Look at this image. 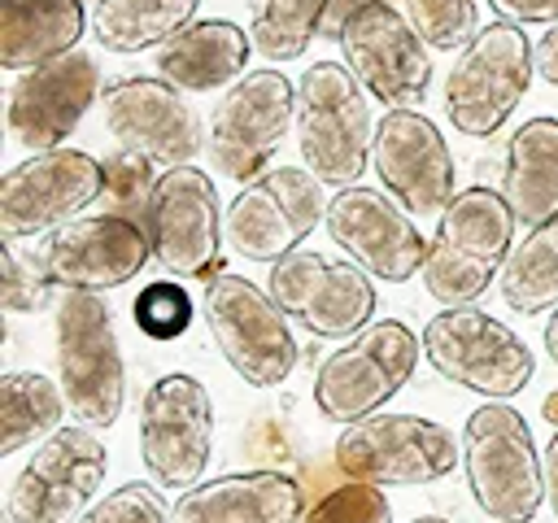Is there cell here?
I'll return each instance as SVG.
<instances>
[{"label":"cell","mask_w":558,"mask_h":523,"mask_svg":"<svg viewBox=\"0 0 558 523\" xmlns=\"http://www.w3.org/2000/svg\"><path fill=\"white\" fill-rule=\"evenodd\" d=\"M96 196H105V166L92 153L65 144L31 153L0 179V231L4 240L57 231Z\"/></svg>","instance_id":"obj_17"},{"label":"cell","mask_w":558,"mask_h":523,"mask_svg":"<svg viewBox=\"0 0 558 523\" xmlns=\"http://www.w3.org/2000/svg\"><path fill=\"white\" fill-rule=\"evenodd\" d=\"M362 4H375V0H331L327 22H323V35H327V39H336V35H340V26H344Z\"/></svg>","instance_id":"obj_39"},{"label":"cell","mask_w":558,"mask_h":523,"mask_svg":"<svg viewBox=\"0 0 558 523\" xmlns=\"http://www.w3.org/2000/svg\"><path fill=\"white\" fill-rule=\"evenodd\" d=\"M327 9L331 0H257L253 26H248L253 48L275 65L305 57V48L323 35Z\"/></svg>","instance_id":"obj_30"},{"label":"cell","mask_w":558,"mask_h":523,"mask_svg":"<svg viewBox=\"0 0 558 523\" xmlns=\"http://www.w3.org/2000/svg\"><path fill=\"white\" fill-rule=\"evenodd\" d=\"M514 209L493 187H462L436 222L427 262L418 270L423 288L440 305H475L488 283H497L514 248Z\"/></svg>","instance_id":"obj_1"},{"label":"cell","mask_w":558,"mask_h":523,"mask_svg":"<svg viewBox=\"0 0 558 523\" xmlns=\"http://www.w3.org/2000/svg\"><path fill=\"white\" fill-rule=\"evenodd\" d=\"M497 17L519 26H558V0H488Z\"/></svg>","instance_id":"obj_37"},{"label":"cell","mask_w":558,"mask_h":523,"mask_svg":"<svg viewBox=\"0 0 558 523\" xmlns=\"http://www.w3.org/2000/svg\"><path fill=\"white\" fill-rule=\"evenodd\" d=\"M57 384L78 423L100 431L122 418L126 362L100 292H65L57 301Z\"/></svg>","instance_id":"obj_5"},{"label":"cell","mask_w":558,"mask_h":523,"mask_svg":"<svg viewBox=\"0 0 558 523\" xmlns=\"http://www.w3.org/2000/svg\"><path fill=\"white\" fill-rule=\"evenodd\" d=\"M423 357L432 370L484 401L519 397L536 375V353L523 336L480 305H445L423 327Z\"/></svg>","instance_id":"obj_4"},{"label":"cell","mask_w":558,"mask_h":523,"mask_svg":"<svg viewBox=\"0 0 558 523\" xmlns=\"http://www.w3.org/2000/svg\"><path fill=\"white\" fill-rule=\"evenodd\" d=\"M462 471L488 523H532L545 501V449L510 401H484L462 427Z\"/></svg>","instance_id":"obj_2"},{"label":"cell","mask_w":558,"mask_h":523,"mask_svg":"<svg viewBox=\"0 0 558 523\" xmlns=\"http://www.w3.org/2000/svg\"><path fill=\"white\" fill-rule=\"evenodd\" d=\"M501 196L519 227H536L558 214V118H527L501 161Z\"/></svg>","instance_id":"obj_26"},{"label":"cell","mask_w":558,"mask_h":523,"mask_svg":"<svg viewBox=\"0 0 558 523\" xmlns=\"http://www.w3.org/2000/svg\"><path fill=\"white\" fill-rule=\"evenodd\" d=\"M545 497L558 514V427H554V440L545 445Z\"/></svg>","instance_id":"obj_40"},{"label":"cell","mask_w":558,"mask_h":523,"mask_svg":"<svg viewBox=\"0 0 558 523\" xmlns=\"http://www.w3.org/2000/svg\"><path fill=\"white\" fill-rule=\"evenodd\" d=\"M545 418L558 427V392H554V397H545Z\"/></svg>","instance_id":"obj_42"},{"label":"cell","mask_w":558,"mask_h":523,"mask_svg":"<svg viewBox=\"0 0 558 523\" xmlns=\"http://www.w3.org/2000/svg\"><path fill=\"white\" fill-rule=\"evenodd\" d=\"M87 31L83 0H0V65L35 70L78 48Z\"/></svg>","instance_id":"obj_25"},{"label":"cell","mask_w":558,"mask_h":523,"mask_svg":"<svg viewBox=\"0 0 558 523\" xmlns=\"http://www.w3.org/2000/svg\"><path fill=\"white\" fill-rule=\"evenodd\" d=\"M423 340L397 323L375 318L357 336H349L340 349H331L314 375V405L331 423H357L366 414H379L414 375Z\"/></svg>","instance_id":"obj_8"},{"label":"cell","mask_w":558,"mask_h":523,"mask_svg":"<svg viewBox=\"0 0 558 523\" xmlns=\"http://www.w3.org/2000/svg\"><path fill=\"white\" fill-rule=\"evenodd\" d=\"M366 87L340 61H314L296 78V148L327 187H353L371 166L375 122Z\"/></svg>","instance_id":"obj_3"},{"label":"cell","mask_w":558,"mask_h":523,"mask_svg":"<svg viewBox=\"0 0 558 523\" xmlns=\"http://www.w3.org/2000/svg\"><path fill=\"white\" fill-rule=\"evenodd\" d=\"M296 122V83L283 70H248L209 113V161L222 179L253 183L270 170L279 144Z\"/></svg>","instance_id":"obj_10"},{"label":"cell","mask_w":558,"mask_h":523,"mask_svg":"<svg viewBox=\"0 0 558 523\" xmlns=\"http://www.w3.org/2000/svg\"><path fill=\"white\" fill-rule=\"evenodd\" d=\"M201 0H96L92 39L105 52H144L161 48L170 35L196 22Z\"/></svg>","instance_id":"obj_27"},{"label":"cell","mask_w":558,"mask_h":523,"mask_svg":"<svg viewBox=\"0 0 558 523\" xmlns=\"http://www.w3.org/2000/svg\"><path fill=\"white\" fill-rule=\"evenodd\" d=\"M414 523H449V519H440V514H418Z\"/></svg>","instance_id":"obj_43"},{"label":"cell","mask_w":558,"mask_h":523,"mask_svg":"<svg viewBox=\"0 0 558 523\" xmlns=\"http://www.w3.org/2000/svg\"><path fill=\"white\" fill-rule=\"evenodd\" d=\"M536 57L519 22H488L475 31V39L462 48L445 78V118L466 139L497 135L510 113L519 109L523 92L532 87Z\"/></svg>","instance_id":"obj_7"},{"label":"cell","mask_w":558,"mask_h":523,"mask_svg":"<svg viewBox=\"0 0 558 523\" xmlns=\"http://www.w3.org/2000/svg\"><path fill=\"white\" fill-rule=\"evenodd\" d=\"M214 458V401L196 375L170 370L148 384L140 401V462L166 492L201 484Z\"/></svg>","instance_id":"obj_11"},{"label":"cell","mask_w":558,"mask_h":523,"mask_svg":"<svg viewBox=\"0 0 558 523\" xmlns=\"http://www.w3.org/2000/svg\"><path fill=\"white\" fill-rule=\"evenodd\" d=\"M532 57H536V74L558 87V26H549V31L532 44Z\"/></svg>","instance_id":"obj_38"},{"label":"cell","mask_w":558,"mask_h":523,"mask_svg":"<svg viewBox=\"0 0 558 523\" xmlns=\"http://www.w3.org/2000/svg\"><path fill=\"white\" fill-rule=\"evenodd\" d=\"M248 52L253 35H244L227 17H205L170 35L153 52V70L183 92H218L248 74Z\"/></svg>","instance_id":"obj_24"},{"label":"cell","mask_w":558,"mask_h":523,"mask_svg":"<svg viewBox=\"0 0 558 523\" xmlns=\"http://www.w3.org/2000/svg\"><path fill=\"white\" fill-rule=\"evenodd\" d=\"M157 166L131 148H118L109 161H105V205L109 214H126L135 222L148 218V205H153V192H157V179L153 174Z\"/></svg>","instance_id":"obj_32"},{"label":"cell","mask_w":558,"mask_h":523,"mask_svg":"<svg viewBox=\"0 0 558 523\" xmlns=\"http://www.w3.org/2000/svg\"><path fill=\"white\" fill-rule=\"evenodd\" d=\"M100 100V65L92 52H65L35 70H22L9 87V135L13 144L44 153L61 148L87 109Z\"/></svg>","instance_id":"obj_22"},{"label":"cell","mask_w":558,"mask_h":523,"mask_svg":"<svg viewBox=\"0 0 558 523\" xmlns=\"http://www.w3.org/2000/svg\"><path fill=\"white\" fill-rule=\"evenodd\" d=\"M153 257L148 227L126 214H78L44 244V270L65 292H109L131 283Z\"/></svg>","instance_id":"obj_20"},{"label":"cell","mask_w":558,"mask_h":523,"mask_svg":"<svg viewBox=\"0 0 558 523\" xmlns=\"http://www.w3.org/2000/svg\"><path fill=\"white\" fill-rule=\"evenodd\" d=\"M497 292L514 314H545L558 305V214L527 227V235L510 248Z\"/></svg>","instance_id":"obj_28"},{"label":"cell","mask_w":558,"mask_h":523,"mask_svg":"<svg viewBox=\"0 0 558 523\" xmlns=\"http://www.w3.org/2000/svg\"><path fill=\"white\" fill-rule=\"evenodd\" d=\"M100 109L118 148L148 157L157 170L192 166L205 153L201 113L187 105V92L166 83L161 74H135L109 83L100 92Z\"/></svg>","instance_id":"obj_18"},{"label":"cell","mask_w":558,"mask_h":523,"mask_svg":"<svg viewBox=\"0 0 558 523\" xmlns=\"http://www.w3.org/2000/svg\"><path fill=\"white\" fill-rule=\"evenodd\" d=\"M131 318L148 340H174L192 327V296L179 279H153L140 288Z\"/></svg>","instance_id":"obj_33"},{"label":"cell","mask_w":558,"mask_h":523,"mask_svg":"<svg viewBox=\"0 0 558 523\" xmlns=\"http://www.w3.org/2000/svg\"><path fill=\"white\" fill-rule=\"evenodd\" d=\"M327 183L305 166H275L262 179L244 183L227 205V244L244 262L275 266L279 257L296 253L305 235L327 222L331 196Z\"/></svg>","instance_id":"obj_12"},{"label":"cell","mask_w":558,"mask_h":523,"mask_svg":"<svg viewBox=\"0 0 558 523\" xmlns=\"http://www.w3.org/2000/svg\"><path fill=\"white\" fill-rule=\"evenodd\" d=\"M205 323L218 353L244 384L279 388L296 370L301 344L270 288H257L253 279H240L231 270L214 275L205 283Z\"/></svg>","instance_id":"obj_9"},{"label":"cell","mask_w":558,"mask_h":523,"mask_svg":"<svg viewBox=\"0 0 558 523\" xmlns=\"http://www.w3.org/2000/svg\"><path fill=\"white\" fill-rule=\"evenodd\" d=\"M109 453L87 423H61L9 484V523H78L96 501Z\"/></svg>","instance_id":"obj_13"},{"label":"cell","mask_w":558,"mask_h":523,"mask_svg":"<svg viewBox=\"0 0 558 523\" xmlns=\"http://www.w3.org/2000/svg\"><path fill=\"white\" fill-rule=\"evenodd\" d=\"M371 166L388 196H397L414 218L440 214L453 192V153L440 126L423 109H388L375 122Z\"/></svg>","instance_id":"obj_21"},{"label":"cell","mask_w":558,"mask_h":523,"mask_svg":"<svg viewBox=\"0 0 558 523\" xmlns=\"http://www.w3.org/2000/svg\"><path fill=\"white\" fill-rule=\"evenodd\" d=\"M305 488L279 471H235L179 492L170 523H301Z\"/></svg>","instance_id":"obj_23"},{"label":"cell","mask_w":558,"mask_h":523,"mask_svg":"<svg viewBox=\"0 0 558 523\" xmlns=\"http://www.w3.org/2000/svg\"><path fill=\"white\" fill-rule=\"evenodd\" d=\"M331 458L344 479L375 488H423L445 479L462 462V440L436 418L418 414H366L344 423Z\"/></svg>","instance_id":"obj_6"},{"label":"cell","mask_w":558,"mask_h":523,"mask_svg":"<svg viewBox=\"0 0 558 523\" xmlns=\"http://www.w3.org/2000/svg\"><path fill=\"white\" fill-rule=\"evenodd\" d=\"M78 523H170V510H166L157 484L131 479V484L105 492L100 501H92Z\"/></svg>","instance_id":"obj_35"},{"label":"cell","mask_w":558,"mask_h":523,"mask_svg":"<svg viewBox=\"0 0 558 523\" xmlns=\"http://www.w3.org/2000/svg\"><path fill=\"white\" fill-rule=\"evenodd\" d=\"M541 344H545V353H549V362L558 366V305H554V314L545 318V331H541Z\"/></svg>","instance_id":"obj_41"},{"label":"cell","mask_w":558,"mask_h":523,"mask_svg":"<svg viewBox=\"0 0 558 523\" xmlns=\"http://www.w3.org/2000/svg\"><path fill=\"white\" fill-rule=\"evenodd\" d=\"M48 288H57L52 275L26 266V262L17 257V248L4 244V309H9V314H31L35 305H44Z\"/></svg>","instance_id":"obj_36"},{"label":"cell","mask_w":558,"mask_h":523,"mask_svg":"<svg viewBox=\"0 0 558 523\" xmlns=\"http://www.w3.org/2000/svg\"><path fill=\"white\" fill-rule=\"evenodd\" d=\"M401 9L414 22V31L427 39V48H436V52L466 48L480 31L475 0H401Z\"/></svg>","instance_id":"obj_31"},{"label":"cell","mask_w":558,"mask_h":523,"mask_svg":"<svg viewBox=\"0 0 558 523\" xmlns=\"http://www.w3.org/2000/svg\"><path fill=\"white\" fill-rule=\"evenodd\" d=\"M0 397H4L0 453H22L26 445H39L44 436H52L61 427L65 392L48 375H39V370H9L0 379Z\"/></svg>","instance_id":"obj_29"},{"label":"cell","mask_w":558,"mask_h":523,"mask_svg":"<svg viewBox=\"0 0 558 523\" xmlns=\"http://www.w3.org/2000/svg\"><path fill=\"white\" fill-rule=\"evenodd\" d=\"M266 288L279 301V309L318 340L357 336L366 323H375V305H379L371 275L357 262L310 248L279 257L266 275Z\"/></svg>","instance_id":"obj_14"},{"label":"cell","mask_w":558,"mask_h":523,"mask_svg":"<svg viewBox=\"0 0 558 523\" xmlns=\"http://www.w3.org/2000/svg\"><path fill=\"white\" fill-rule=\"evenodd\" d=\"M323 227L349 262H357L371 279H384V283H410L423 270L427 244H432L423 240L414 214L397 196L362 183L336 187Z\"/></svg>","instance_id":"obj_19"},{"label":"cell","mask_w":558,"mask_h":523,"mask_svg":"<svg viewBox=\"0 0 558 523\" xmlns=\"http://www.w3.org/2000/svg\"><path fill=\"white\" fill-rule=\"evenodd\" d=\"M148 240L153 257L174 279H205L222 275V244H227V209L218 200V187L196 166H174L157 179L153 205H148Z\"/></svg>","instance_id":"obj_15"},{"label":"cell","mask_w":558,"mask_h":523,"mask_svg":"<svg viewBox=\"0 0 558 523\" xmlns=\"http://www.w3.org/2000/svg\"><path fill=\"white\" fill-rule=\"evenodd\" d=\"M301 523H392V506H388L384 488L344 479L340 488L318 497L314 510H305Z\"/></svg>","instance_id":"obj_34"},{"label":"cell","mask_w":558,"mask_h":523,"mask_svg":"<svg viewBox=\"0 0 558 523\" xmlns=\"http://www.w3.org/2000/svg\"><path fill=\"white\" fill-rule=\"evenodd\" d=\"M344 65L353 78L392 109H414L432 92V57L427 39L414 31L401 4L375 0L362 4L336 35Z\"/></svg>","instance_id":"obj_16"}]
</instances>
